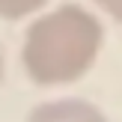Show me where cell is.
<instances>
[{
    "instance_id": "obj_1",
    "label": "cell",
    "mask_w": 122,
    "mask_h": 122,
    "mask_svg": "<svg viewBox=\"0 0 122 122\" xmlns=\"http://www.w3.org/2000/svg\"><path fill=\"white\" fill-rule=\"evenodd\" d=\"M101 48V18L81 3H60L30 18L21 39V69L36 86H69L89 75Z\"/></svg>"
},
{
    "instance_id": "obj_2",
    "label": "cell",
    "mask_w": 122,
    "mask_h": 122,
    "mask_svg": "<svg viewBox=\"0 0 122 122\" xmlns=\"http://www.w3.org/2000/svg\"><path fill=\"white\" fill-rule=\"evenodd\" d=\"M24 122H110V119L92 101L69 95V98H54V101L36 104Z\"/></svg>"
},
{
    "instance_id": "obj_3",
    "label": "cell",
    "mask_w": 122,
    "mask_h": 122,
    "mask_svg": "<svg viewBox=\"0 0 122 122\" xmlns=\"http://www.w3.org/2000/svg\"><path fill=\"white\" fill-rule=\"evenodd\" d=\"M48 3L51 0H0V21H27Z\"/></svg>"
},
{
    "instance_id": "obj_4",
    "label": "cell",
    "mask_w": 122,
    "mask_h": 122,
    "mask_svg": "<svg viewBox=\"0 0 122 122\" xmlns=\"http://www.w3.org/2000/svg\"><path fill=\"white\" fill-rule=\"evenodd\" d=\"M107 18H113L116 24H122V0H92Z\"/></svg>"
},
{
    "instance_id": "obj_5",
    "label": "cell",
    "mask_w": 122,
    "mask_h": 122,
    "mask_svg": "<svg viewBox=\"0 0 122 122\" xmlns=\"http://www.w3.org/2000/svg\"><path fill=\"white\" fill-rule=\"evenodd\" d=\"M3 77H6V54L0 48V83H3Z\"/></svg>"
}]
</instances>
